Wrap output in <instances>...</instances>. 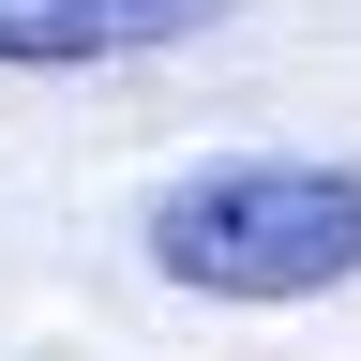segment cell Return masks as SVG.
<instances>
[{
  "instance_id": "cell-1",
  "label": "cell",
  "mask_w": 361,
  "mask_h": 361,
  "mask_svg": "<svg viewBox=\"0 0 361 361\" xmlns=\"http://www.w3.org/2000/svg\"><path fill=\"white\" fill-rule=\"evenodd\" d=\"M151 271L196 301H331L361 286V166H301V151H256V166H196L151 196Z\"/></svg>"
},
{
  "instance_id": "cell-2",
  "label": "cell",
  "mask_w": 361,
  "mask_h": 361,
  "mask_svg": "<svg viewBox=\"0 0 361 361\" xmlns=\"http://www.w3.org/2000/svg\"><path fill=\"white\" fill-rule=\"evenodd\" d=\"M226 0H0V75H90V61H151L196 45Z\"/></svg>"
}]
</instances>
